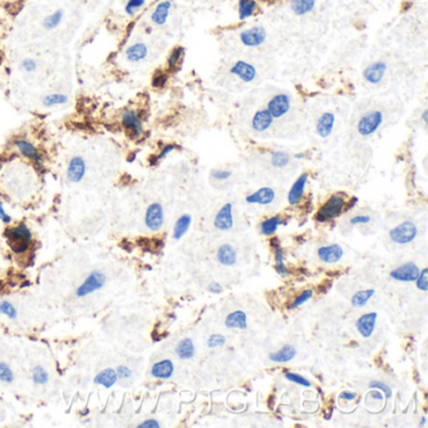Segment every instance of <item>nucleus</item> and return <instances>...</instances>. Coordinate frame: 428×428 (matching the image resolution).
<instances>
[{
    "mask_svg": "<svg viewBox=\"0 0 428 428\" xmlns=\"http://www.w3.org/2000/svg\"><path fill=\"white\" fill-rule=\"evenodd\" d=\"M8 246L15 254H23L29 249L32 243V231L25 224H19L16 226L8 227L4 232Z\"/></svg>",
    "mask_w": 428,
    "mask_h": 428,
    "instance_id": "nucleus-1",
    "label": "nucleus"
},
{
    "mask_svg": "<svg viewBox=\"0 0 428 428\" xmlns=\"http://www.w3.org/2000/svg\"><path fill=\"white\" fill-rule=\"evenodd\" d=\"M345 199L342 193H336L330 196L328 200L322 205V207L318 210L315 215V220L318 222H328L334 219L339 218L344 212Z\"/></svg>",
    "mask_w": 428,
    "mask_h": 428,
    "instance_id": "nucleus-2",
    "label": "nucleus"
},
{
    "mask_svg": "<svg viewBox=\"0 0 428 428\" xmlns=\"http://www.w3.org/2000/svg\"><path fill=\"white\" fill-rule=\"evenodd\" d=\"M418 229L412 221H403L394 226L390 231V238L393 243L398 245H407L417 238Z\"/></svg>",
    "mask_w": 428,
    "mask_h": 428,
    "instance_id": "nucleus-3",
    "label": "nucleus"
},
{
    "mask_svg": "<svg viewBox=\"0 0 428 428\" xmlns=\"http://www.w3.org/2000/svg\"><path fill=\"white\" fill-rule=\"evenodd\" d=\"M383 123V113L381 111H371L363 114L357 123V131L362 137L372 136Z\"/></svg>",
    "mask_w": 428,
    "mask_h": 428,
    "instance_id": "nucleus-4",
    "label": "nucleus"
},
{
    "mask_svg": "<svg viewBox=\"0 0 428 428\" xmlns=\"http://www.w3.org/2000/svg\"><path fill=\"white\" fill-rule=\"evenodd\" d=\"M106 284V275L103 274L102 271H98V270H94L91 274L87 277L86 280L78 286L77 291H75V295L77 298H84L88 297L92 293L97 291V290L102 289Z\"/></svg>",
    "mask_w": 428,
    "mask_h": 428,
    "instance_id": "nucleus-5",
    "label": "nucleus"
},
{
    "mask_svg": "<svg viewBox=\"0 0 428 428\" xmlns=\"http://www.w3.org/2000/svg\"><path fill=\"white\" fill-rule=\"evenodd\" d=\"M165 224V211L161 204L153 202L147 207L145 213V225L150 231H160Z\"/></svg>",
    "mask_w": 428,
    "mask_h": 428,
    "instance_id": "nucleus-6",
    "label": "nucleus"
},
{
    "mask_svg": "<svg viewBox=\"0 0 428 428\" xmlns=\"http://www.w3.org/2000/svg\"><path fill=\"white\" fill-rule=\"evenodd\" d=\"M291 108V98L286 93H279L275 94L271 100L267 102L266 109L271 114L273 118H281L285 116Z\"/></svg>",
    "mask_w": 428,
    "mask_h": 428,
    "instance_id": "nucleus-7",
    "label": "nucleus"
},
{
    "mask_svg": "<svg viewBox=\"0 0 428 428\" xmlns=\"http://www.w3.org/2000/svg\"><path fill=\"white\" fill-rule=\"evenodd\" d=\"M266 36L267 33L265 28L260 27V25H256V27H251L249 28V29L243 30V32L240 33V41L245 47L255 48L260 47L261 44L265 43Z\"/></svg>",
    "mask_w": 428,
    "mask_h": 428,
    "instance_id": "nucleus-8",
    "label": "nucleus"
},
{
    "mask_svg": "<svg viewBox=\"0 0 428 428\" xmlns=\"http://www.w3.org/2000/svg\"><path fill=\"white\" fill-rule=\"evenodd\" d=\"M419 271H421V269H419L418 265L410 261V263L402 264V265L393 269L391 271V278L393 280L402 281V283H411V281H415L418 278Z\"/></svg>",
    "mask_w": 428,
    "mask_h": 428,
    "instance_id": "nucleus-9",
    "label": "nucleus"
},
{
    "mask_svg": "<svg viewBox=\"0 0 428 428\" xmlns=\"http://www.w3.org/2000/svg\"><path fill=\"white\" fill-rule=\"evenodd\" d=\"M121 122H122L123 127L127 129L132 136L139 137L143 133L142 121H141L139 114H137L134 111H132V109H127V111L122 112Z\"/></svg>",
    "mask_w": 428,
    "mask_h": 428,
    "instance_id": "nucleus-10",
    "label": "nucleus"
},
{
    "mask_svg": "<svg viewBox=\"0 0 428 428\" xmlns=\"http://www.w3.org/2000/svg\"><path fill=\"white\" fill-rule=\"evenodd\" d=\"M87 172V165L83 157L74 156L72 157L67 168V179L72 184H78L84 179Z\"/></svg>",
    "mask_w": 428,
    "mask_h": 428,
    "instance_id": "nucleus-11",
    "label": "nucleus"
},
{
    "mask_svg": "<svg viewBox=\"0 0 428 428\" xmlns=\"http://www.w3.org/2000/svg\"><path fill=\"white\" fill-rule=\"evenodd\" d=\"M230 73L235 75V77H238L240 81H243L244 83H251L252 81H255L256 75H258L255 67L245 61L235 62L231 68H230Z\"/></svg>",
    "mask_w": 428,
    "mask_h": 428,
    "instance_id": "nucleus-12",
    "label": "nucleus"
},
{
    "mask_svg": "<svg viewBox=\"0 0 428 428\" xmlns=\"http://www.w3.org/2000/svg\"><path fill=\"white\" fill-rule=\"evenodd\" d=\"M388 66L385 62H374V63H371L369 66L365 67L364 70H363V78H364V81L368 82V83L378 84L381 83L383 78H384Z\"/></svg>",
    "mask_w": 428,
    "mask_h": 428,
    "instance_id": "nucleus-13",
    "label": "nucleus"
},
{
    "mask_svg": "<svg viewBox=\"0 0 428 428\" xmlns=\"http://www.w3.org/2000/svg\"><path fill=\"white\" fill-rule=\"evenodd\" d=\"M213 226L220 231H229L234 226V215H232V205L230 202L225 204L220 210L218 211L213 220Z\"/></svg>",
    "mask_w": 428,
    "mask_h": 428,
    "instance_id": "nucleus-14",
    "label": "nucleus"
},
{
    "mask_svg": "<svg viewBox=\"0 0 428 428\" xmlns=\"http://www.w3.org/2000/svg\"><path fill=\"white\" fill-rule=\"evenodd\" d=\"M377 319H378V314L376 312L365 313V314L360 315L358 320L356 322L357 330L359 332V334L363 338H371L372 334H373L374 329H376L377 325Z\"/></svg>",
    "mask_w": 428,
    "mask_h": 428,
    "instance_id": "nucleus-15",
    "label": "nucleus"
},
{
    "mask_svg": "<svg viewBox=\"0 0 428 428\" xmlns=\"http://www.w3.org/2000/svg\"><path fill=\"white\" fill-rule=\"evenodd\" d=\"M306 184H308V173H301L295 182L290 187L288 192V202L290 206H297L303 200L304 192H305Z\"/></svg>",
    "mask_w": 428,
    "mask_h": 428,
    "instance_id": "nucleus-16",
    "label": "nucleus"
},
{
    "mask_svg": "<svg viewBox=\"0 0 428 428\" xmlns=\"http://www.w3.org/2000/svg\"><path fill=\"white\" fill-rule=\"evenodd\" d=\"M344 256V250L339 244H332L322 246L318 249V258L326 264H336L342 260Z\"/></svg>",
    "mask_w": 428,
    "mask_h": 428,
    "instance_id": "nucleus-17",
    "label": "nucleus"
},
{
    "mask_svg": "<svg viewBox=\"0 0 428 428\" xmlns=\"http://www.w3.org/2000/svg\"><path fill=\"white\" fill-rule=\"evenodd\" d=\"M334 125H336V114L333 112H324L317 121V126H315L317 134L322 139H328L333 133Z\"/></svg>",
    "mask_w": 428,
    "mask_h": 428,
    "instance_id": "nucleus-18",
    "label": "nucleus"
},
{
    "mask_svg": "<svg viewBox=\"0 0 428 428\" xmlns=\"http://www.w3.org/2000/svg\"><path fill=\"white\" fill-rule=\"evenodd\" d=\"M275 200V191L271 187H261L259 190L254 191L252 193L246 196L245 201L247 204L251 205H261V206H266V205L273 204Z\"/></svg>",
    "mask_w": 428,
    "mask_h": 428,
    "instance_id": "nucleus-19",
    "label": "nucleus"
},
{
    "mask_svg": "<svg viewBox=\"0 0 428 428\" xmlns=\"http://www.w3.org/2000/svg\"><path fill=\"white\" fill-rule=\"evenodd\" d=\"M273 122H274V118H273L266 108L259 109L252 116L251 127L255 132H265L271 127Z\"/></svg>",
    "mask_w": 428,
    "mask_h": 428,
    "instance_id": "nucleus-20",
    "label": "nucleus"
},
{
    "mask_svg": "<svg viewBox=\"0 0 428 428\" xmlns=\"http://www.w3.org/2000/svg\"><path fill=\"white\" fill-rule=\"evenodd\" d=\"M216 259L224 266H232L238 261V251L231 244H222L216 252Z\"/></svg>",
    "mask_w": 428,
    "mask_h": 428,
    "instance_id": "nucleus-21",
    "label": "nucleus"
},
{
    "mask_svg": "<svg viewBox=\"0 0 428 428\" xmlns=\"http://www.w3.org/2000/svg\"><path fill=\"white\" fill-rule=\"evenodd\" d=\"M14 145H15L16 150L19 151V153L23 154V156L27 157L28 160H30V161H33L35 163H41L42 161L41 153H39V151L36 150L35 146L33 145V143H30L29 141L19 139V140H15Z\"/></svg>",
    "mask_w": 428,
    "mask_h": 428,
    "instance_id": "nucleus-22",
    "label": "nucleus"
},
{
    "mask_svg": "<svg viewBox=\"0 0 428 428\" xmlns=\"http://www.w3.org/2000/svg\"><path fill=\"white\" fill-rule=\"evenodd\" d=\"M174 372V365L172 360L162 359L152 365L151 374L156 379H170Z\"/></svg>",
    "mask_w": 428,
    "mask_h": 428,
    "instance_id": "nucleus-23",
    "label": "nucleus"
},
{
    "mask_svg": "<svg viewBox=\"0 0 428 428\" xmlns=\"http://www.w3.org/2000/svg\"><path fill=\"white\" fill-rule=\"evenodd\" d=\"M172 8V3L170 0H162L154 8L153 13L151 14L152 23L156 25H163L167 22L168 16H170V10Z\"/></svg>",
    "mask_w": 428,
    "mask_h": 428,
    "instance_id": "nucleus-24",
    "label": "nucleus"
},
{
    "mask_svg": "<svg viewBox=\"0 0 428 428\" xmlns=\"http://www.w3.org/2000/svg\"><path fill=\"white\" fill-rule=\"evenodd\" d=\"M126 59L129 63H139V62L145 61L148 55V48L145 43H134L129 46L125 52Z\"/></svg>",
    "mask_w": 428,
    "mask_h": 428,
    "instance_id": "nucleus-25",
    "label": "nucleus"
},
{
    "mask_svg": "<svg viewBox=\"0 0 428 428\" xmlns=\"http://www.w3.org/2000/svg\"><path fill=\"white\" fill-rule=\"evenodd\" d=\"M225 325L229 329H240L245 330L247 328V315L243 310H235L227 314L225 319Z\"/></svg>",
    "mask_w": 428,
    "mask_h": 428,
    "instance_id": "nucleus-26",
    "label": "nucleus"
},
{
    "mask_svg": "<svg viewBox=\"0 0 428 428\" xmlns=\"http://www.w3.org/2000/svg\"><path fill=\"white\" fill-rule=\"evenodd\" d=\"M174 353H176V356L181 360H188L193 358L196 353V348L192 339L185 338V339L180 340V342L177 343L176 348H174Z\"/></svg>",
    "mask_w": 428,
    "mask_h": 428,
    "instance_id": "nucleus-27",
    "label": "nucleus"
},
{
    "mask_svg": "<svg viewBox=\"0 0 428 428\" xmlns=\"http://www.w3.org/2000/svg\"><path fill=\"white\" fill-rule=\"evenodd\" d=\"M297 349L291 344L284 345L283 348L279 349L278 352H273L269 354V359L274 363H288L297 357Z\"/></svg>",
    "mask_w": 428,
    "mask_h": 428,
    "instance_id": "nucleus-28",
    "label": "nucleus"
},
{
    "mask_svg": "<svg viewBox=\"0 0 428 428\" xmlns=\"http://www.w3.org/2000/svg\"><path fill=\"white\" fill-rule=\"evenodd\" d=\"M118 381L117 372L116 369H112V368H107V369H103L102 372L97 374L94 377V383L95 384L103 385L104 388L109 390V388L113 387Z\"/></svg>",
    "mask_w": 428,
    "mask_h": 428,
    "instance_id": "nucleus-29",
    "label": "nucleus"
},
{
    "mask_svg": "<svg viewBox=\"0 0 428 428\" xmlns=\"http://www.w3.org/2000/svg\"><path fill=\"white\" fill-rule=\"evenodd\" d=\"M191 222H192V218H191V215H188V213H184V215H181L177 219L173 226L174 240H181V239L184 238L188 230H190Z\"/></svg>",
    "mask_w": 428,
    "mask_h": 428,
    "instance_id": "nucleus-30",
    "label": "nucleus"
},
{
    "mask_svg": "<svg viewBox=\"0 0 428 428\" xmlns=\"http://www.w3.org/2000/svg\"><path fill=\"white\" fill-rule=\"evenodd\" d=\"M317 0H290V9L298 16L312 13L315 8Z\"/></svg>",
    "mask_w": 428,
    "mask_h": 428,
    "instance_id": "nucleus-31",
    "label": "nucleus"
},
{
    "mask_svg": "<svg viewBox=\"0 0 428 428\" xmlns=\"http://www.w3.org/2000/svg\"><path fill=\"white\" fill-rule=\"evenodd\" d=\"M374 294H376V290L374 289L359 290V291H357L356 294L352 297V306H353V308H363V306L367 305L368 301L374 297Z\"/></svg>",
    "mask_w": 428,
    "mask_h": 428,
    "instance_id": "nucleus-32",
    "label": "nucleus"
},
{
    "mask_svg": "<svg viewBox=\"0 0 428 428\" xmlns=\"http://www.w3.org/2000/svg\"><path fill=\"white\" fill-rule=\"evenodd\" d=\"M280 225H283V219H281V216H279V215L271 216V218L265 219L264 221H261L260 231L263 235L270 236V235H273V234L277 232L278 227L280 226Z\"/></svg>",
    "mask_w": 428,
    "mask_h": 428,
    "instance_id": "nucleus-33",
    "label": "nucleus"
},
{
    "mask_svg": "<svg viewBox=\"0 0 428 428\" xmlns=\"http://www.w3.org/2000/svg\"><path fill=\"white\" fill-rule=\"evenodd\" d=\"M239 19H245L252 16L258 9V3L255 0H239Z\"/></svg>",
    "mask_w": 428,
    "mask_h": 428,
    "instance_id": "nucleus-34",
    "label": "nucleus"
},
{
    "mask_svg": "<svg viewBox=\"0 0 428 428\" xmlns=\"http://www.w3.org/2000/svg\"><path fill=\"white\" fill-rule=\"evenodd\" d=\"M69 97L64 93H50V94L44 95L43 100H42V103H43L44 107L49 108V107H55V106H62V104H66L68 102Z\"/></svg>",
    "mask_w": 428,
    "mask_h": 428,
    "instance_id": "nucleus-35",
    "label": "nucleus"
},
{
    "mask_svg": "<svg viewBox=\"0 0 428 428\" xmlns=\"http://www.w3.org/2000/svg\"><path fill=\"white\" fill-rule=\"evenodd\" d=\"M275 252V270L280 277H286L288 275V267L284 264V251L281 249V245L279 244L275 247H273Z\"/></svg>",
    "mask_w": 428,
    "mask_h": 428,
    "instance_id": "nucleus-36",
    "label": "nucleus"
},
{
    "mask_svg": "<svg viewBox=\"0 0 428 428\" xmlns=\"http://www.w3.org/2000/svg\"><path fill=\"white\" fill-rule=\"evenodd\" d=\"M270 162H271L273 167L284 168L289 165L290 156L288 152H285V151H275L271 153Z\"/></svg>",
    "mask_w": 428,
    "mask_h": 428,
    "instance_id": "nucleus-37",
    "label": "nucleus"
},
{
    "mask_svg": "<svg viewBox=\"0 0 428 428\" xmlns=\"http://www.w3.org/2000/svg\"><path fill=\"white\" fill-rule=\"evenodd\" d=\"M62 19H63V10H55L54 13L49 14V15H47L46 18H44L43 28L46 30L55 29V28L59 27V24L62 23Z\"/></svg>",
    "mask_w": 428,
    "mask_h": 428,
    "instance_id": "nucleus-38",
    "label": "nucleus"
},
{
    "mask_svg": "<svg viewBox=\"0 0 428 428\" xmlns=\"http://www.w3.org/2000/svg\"><path fill=\"white\" fill-rule=\"evenodd\" d=\"M184 55H185V48L184 47L173 48L172 52L170 53V55H168V59H167L168 69H170V70L177 69V66L181 63Z\"/></svg>",
    "mask_w": 428,
    "mask_h": 428,
    "instance_id": "nucleus-39",
    "label": "nucleus"
},
{
    "mask_svg": "<svg viewBox=\"0 0 428 428\" xmlns=\"http://www.w3.org/2000/svg\"><path fill=\"white\" fill-rule=\"evenodd\" d=\"M32 379L35 384H47L49 381V374L42 365H35L32 371Z\"/></svg>",
    "mask_w": 428,
    "mask_h": 428,
    "instance_id": "nucleus-40",
    "label": "nucleus"
},
{
    "mask_svg": "<svg viewBox=\"0 0 428 428\" xmlns=\"http://www.w3.org/2000/svg\"><path fill=\"white\" fill-rule=\"evenodd\" d=\"M284 377H285V378L288 379L289 382L295 383V384L301 385V387H310V385H312V383L309 382L308 379L304 378V377L300 376V374L293 373V372L285 371V372H284Z\"/></svg>",
    "mask_w": 428,
    "mask_h": 428,
    "instance_id": "nucleus-41",
    "label": "nucleus"
},
{
    "mask_svg": "<svg viewBox=\"0 0 428 428\" xmlns=\"http://www.w3.org/2000/svg\"><path fill=\"white\" fill-rule=\"evenodd\" d=\"M313 295H314V291H313L312 289H306V290H304V291H301L291 303L290 309H295V308H298V306H301L303 304H305L306 301L310 300L313 298Z\"/></svg>",
    "mask_w": 428,
    "mask_h": 428,
    "instance_id": "nucleus-42",
    "label": "nucleus"
},
{
    "mask_svg": "<svg viewBox=\"0 0 428 428\" xmlns=\"http://www.w3.org/2000/svg\"><path fill=\"white\" fill-rule=\"evenodd\" d=\"M145 4H146V0H128V2L126 3L125 12L127 15L133 16L134 14L139 12V10H141L143 7H145Z\"/></svg>",
    "mask_w": 428,
    "mask_h": 428,
    "instance_id": "nucleus-43",
    "label": "nucleus"
},
{
    "mask_svg": "<svg viewBox=\"0 0 428 428\" xmlns=\"http://www.w3.org/2000/svg\"><path fill=\"white\" fill-rule=\"evenodd\" d=\"M0 314H4L5 317H8L9 319H16V317H18L16 309L14 308L12 303H9V301L7 300L0 301Z\"/></svg>",
    "mask_w": 428,
    "mask_h": 428,
    "instance_id": "nucleus-44",
    "label": "nucleus"
},
{
    "mask_svg": "<svg viewBox=\"0 0 428 428\" xmlns=\"http://www.w3.org/2000/svg\"><path fill=\"white\" fill-rule=\"evenodd\" d=\"M14 381V374L12 368L4 362H0V382L12 383Z\"/></svg>",
    "mask_w": 428,
    "mask_h": 428,
    "instance_id": "nucleus-45",
    "label": "nucleus"
},
{
    "mask_svg": "<svg viewBox=\"0 0 428 428\" xmlns=\"http://www.w3.org/2000/svg\"><path fill=\"white\" fill-rule=\"evenodd\" d=\"M416 286L417 289L421 290V291H427L428 290V269L424 267L423 270L419 271L418 278L416 279Z\"/></svg>",
    "mask_w": 428,
    "mask_h": 428,
    "instance_id": "nucleus-46",
    "label": "nucleus"
},
{
    "mask_svg": "<svg viewBox=\"0 0 428 428\" xmlns=\"http://www.w3.org/2000/svg\"><path fill=\"white\" fill-rule=\"evenodd\" d=\"M369 388H371V390L381 391L382 393H384L385 398H391V397H392V388H391L388 384H385L384 382L372 381L369 383Z\"/></svg>",
    "mask_w": 428,
    "mask_h": 428,
    "instance_id": "nucleus-47",
    "label": "nucleus"
},
{
    "mask_svg": "<svg viewBox=\"0 0 428 428\" xmlns=\"http://www.w3.org/2000/svg\"><path fill=\"white\" fill-rule=\"evenodd\" d=\"M225 344H226V338L222 336V334H212L207 339V347L211 349L222 347Z\"/></svg>",
    "mask_w": 428,
    "mask_h": 428,
    "instance_id": "nucleus-48",
    "label": "nucleus"
},
{
    "mask_svg": "<svg viewBox=\"0 0 428 428\" xmlns=\"http://www.w3.org/2000/svg\"><path fill=\"white\" fill-rule=\"evenodd\" d=\"M167 74L163 72H156L153 74V77H152V87L153 88H163V87L166 86V83H167Z\"/></svg>",
    "mask_w": 428,
    "mask_h": 428,
    "instance_id": "nucleus-49",
    "label": "nucleus"
},
{
    "mask_svg": "<svg viewBox=\"0 0 428 428\" xmlns=\"http://www.w3.org/2000/svg\"><path fill=\"white\" fill-rule=\"evenodd\" d=\"M231 171L227 170H212L211 171L210 176L211 179L216 180V181H225V180L230 179L231 177Z\"/></svg>",
    "mask_w": 428,
    "mask_h": 428,
    "instance_id": "nucleus-50",
    "label": "nucleus"
},
{
    "mask_svg": "<svg viewBox=\"0 0 428 428\" xmlns=\"http://www.w3.org/2000/svg\"><path fill=\"white\" fill-rule=\"evenodd\" d=\"M21 67H22V69L24 70V72L33 73L36 70V67H38V64H36V62L33 58H24L23 61H22Z\"/></svg>",
    "mask_w": 428,
    "mask_h": 428,
    "instance_id": "nucleus-51",
    "label": "nucleus"
},
{
    "mask_svg": "<svg viewBox=\"0 0 428 428\" xmlns=\"http://www.w3.org/2000/svg\"><path fill=\"white\" fill-rule=\"evenodd\" d=\"M118 379H128L132 377V371L129 369L127 365H120L116 369Z\"/></svg>",
    "mask_w": 428,
    "mask_h": 428,
    "instance_id": "nucleus-52",
    "label": "nucleus"
},
{
    "mask_svg": "<svg viewBox=\"0 0 428 428\" xmlns=\"http://www.w3.org/2000/svg\"><path fill=\"white\" fill-rule=\"evenodd\" d=\"M349 222H351V225H353V226H356V225H364V224H368V222H371V216L357 215V216H354V218H352Z\"/></svg>",
    "mask_w": 428,
    "mask_h": 428,
    "instance_id": "nucleus-53",
    "label": "nucleus"
},
{
    "mask_svg": "<svg viewBox=\"0 0 428 428\" xmlns=\"http://www.w3.org/2000/svg\"><path fill=\"white\" fill-rule=\"evenodd\" d=\"M173 150H176V145H173V143H167V145L162 148L161 152H160L159 156H156V161L165 159V157L167 156L168 153H171Z\"/></svg>",
    "mask_w": 428,
    "mask_h": 428,
    "instance_id": "nucleus-54",
    "label": "nucleus"
},
{
    "mask_svg": "<svg viewBox=\"0 0 428 428\" xmlns=\"http://www.w3.org/2000/svg\"><path fill=\"white\" fill-rule=\"evenodd\" d=\"M207 290L210 293H212V294H220V293H222V290H224V288H222V285L219 283V281H211V283L207 285Z\"/></svg>",
    "mask_w": 428,
    "mask_h": 428,
    "instance_id": "nucleus-55",
    "label": "nucleus"
},
{
    "mask_svg": "<svg viewBox=\"0 0 428 428\" xmlns=\"http://www.w3.org/2000/svg\"><path fill=\"white\" fill-rule=\"evenodd\" d=\"M357 393L352 392V391H344V392H342L339 394V398L343 399V401H347V402H352L354 401V399H357Z\"/></svg>",
    "mask_w": 428,
    "mask_h": 428,
    "instance_id": "nucleus-56",
    "label": "nucleus"
},
{
    "mask_svg": "<svg viewBox=\"0 0 428 428\" xmlns=\"http://www.w3.org/2000/svg\"><path fill=\"white\" fill-rule=\"evenodd\" d=\"M0 221L4 222V224H10L12 222V216L5 212L3 202H0Z\"/></svg>",
    "mask_w": 428,
    "mask_h": 428,
    "instance_id": "nucleus-57",
    "label": "nucleus"
},
{
    "mask_svg": "<svg viewBox=\"0 0 428 428\" xmlns=\"http://www.w3.org/2000/svg\"><path fill=\"white\" fill-rule=\"evenodd\" d=\"M139 428H160V423L156 419H146L145 422L139 424Z\"/></svg>",
    "mask_w": 428,
    "mask_h": 428,
    "instance_id": "nucleus-58",
    "label": "nucleus"
},
{
    "mask_svg": "<svg viewBox=\"0 0 428 428\" xmlns=\"http://www.w3.org/2000/svg\"><path fill=\"white\" fill-rule=\"evenodd\" d=\"M358 202V197H352L351 200H349L348 202H345V206H344V211H349L352 210L354 206H356V204Z\"/></svg>",
    "mask_w": 428,
    "mask_h": 428,
    "instance_id": "nucleus-59",
    "label": "nucleus"
},
{
    "mask_svg": "<svg viewBox=\"0 0 428 428\" xmlns=\"http://www.w3.org/2000/svg\"><path fill=\"white\" fill-rule=\"evenodd\" d=\"M369 397H371V398L376 399V401H382V399H383L382 392L378 390H373L372 392H369Z\"/></svg>",
    "mask_w": 428,
    "mask_h": 428,
    "instance_id": "nucleus-60",
    "label": "nucleus"
},
{
    "mask_svg": "<svg viewBox=\"0 0 428 428\" xmlns=\"http://www.w3.org/2000/svg\"><path fill=\"white\" fill-rule=\"evenodd\" d=\"M427 114H428V111L427 109H424L423 113H422V121H423V123H427Z\"/></svg>",
    "mask_w": 428,
    "mask_h": 428,
    "instance_id": "nucleus-61",
    "label": "nucleus"
},
{
    "mask_svg": "<svg viewBox=\"0 0 428 428\" xmlns=\"http://www.w3.org/2000/svg\"><path fill=\"white\" fill-rule=\"evenodd\" d=\"M303 157H304V153H297V154H295V159L300 160V159H303Z\"/></svg>",
    "mask_w": 428,
    "mask_h": 428,
    "instance_id": "nucleus-62",
    "label": "nucleus"
},
{
    "mask_svg": "<svg viewBox=\"0 0 428 428\" xmlns=\"http://www.w3.org/2000/svg\"><path fill=\"white\" fill-rule=\"evenodd\" d=\"M424 424H426V417H423V418H422V422H421V427H423Z\"/></svg>",
    "mask_w": 428,
    "mask_h": 428,
    "instance_id": "nucleus-63",
    "label": "nucleus"
},
{
    "mask_svg": "<svg viewBox=\"0 0 428 428\" xmlns=\"http://www.w3.org/2000/svg\"><path fill=\"white\" fill-rule=\"evenodd\" d=\"M72 2H74V0H72Z\"/></svg>",
    "mask_w": 428,
    "mask_h": 428,
    "instance_id": "nucleus-64",
    "label": "nucleus"
}]
</instances>
